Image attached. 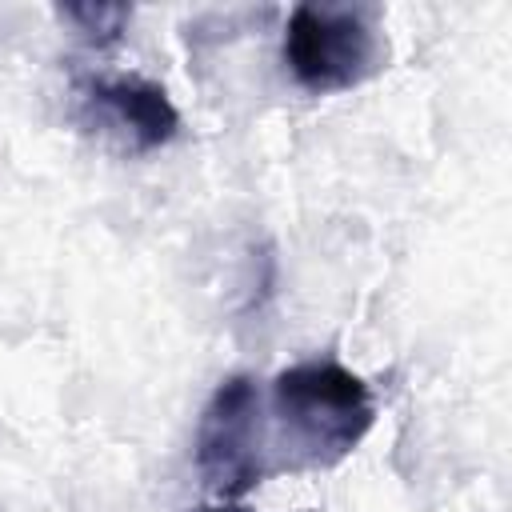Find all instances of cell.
I'll list each match as a JSON object with an SVG mask.
<instances>
[{
  "instance_id": "obj_2",
  "label": "cell",
  "mask_w": 512,
  "mask_h": 512,
  "mask_svg": "<svg viewBox=\"0 0 512 512\" xmlns=\"http://www.w3.org/2000/svg\"><path fill=\"white\" fill-rule=\"evenodd\" d=\"M284 64L316 96L364 84L384 64V36L368 8L304 0L284 24Z\"/></svg>"
},
{
  "instance_id": "obj_4",
  "label": "cell",
  "mask_w": 512,
  "mask_h": 512,
  "mask_svg": "<svg viewBox=\"0 0 512 512\" xmlns=\"http://www.w3.org/2000/svg\"><path fill=\"white\" fill-rule=\"evenodd\" d=\"M88 100L124 132V140L136 152L164 148L180 132V112H176L168 88L156 80H144V76L92 80Z\"/></svg>"
},
{
  "instance_id": "obj_6",
  "label": "cell",
  "mask_w": 512,
  "mask_h": 512,
  "mask_svg": "<svg viewBox=\"0 0 512 512\" xmlns=\"http://www.w3.org/2000/svg\"><path fill=\"white\" fill-rule=\"evenodd\" d=\"M200 512H244V508H228V504H216V508H200Z\"/></svg>"
},
{
  "instance_id": "obj_5",
  "label": "cell",
  "mask_w": 512,
  "mask_h": 512,
  "mask_svg": "<svg viewBox=\"0 0 512 512\" xmlns=\"http://www.w3.org/2000/svg\"><path fill=\"white\" fill-rule=\"evenodd\" d=\"M56 16L64 24L76 28L80 40L104 48V44H116L132 20V8L128 4H60Z\"/></svg>"
},
{
  "instance_id": "obj_3",
  "label": "cell",
  "mask_w": 512,
  "mask_h": 512,
  "mask_svg": "<svg viewBox=\"0 0 512 512\" xmlns=\"http://www.w3.org/2000/svg\"><path fill=\"white\" fill-rule=\"evenodd\" d=\"M196 472L220 500H240L264 480V420L252 376L216 384L196 424Z\"/></svg>"
},
{
  "instance_id": "obj_1",
  "label": "cell",
  "mask_w": 512,
  "mask_h": 512,
  "mask_svg": "<svg viewBox=\"0 0 512 512\" xmlns=\"http://www.w3.org/2000/svg\"><path fill=\"white\" fill-rule=\"evenodd\" d=\"M276 444L292 468L344 460L372 428V388L336 360H300L272 380Z\"/></svg>"
}]
</instances>
